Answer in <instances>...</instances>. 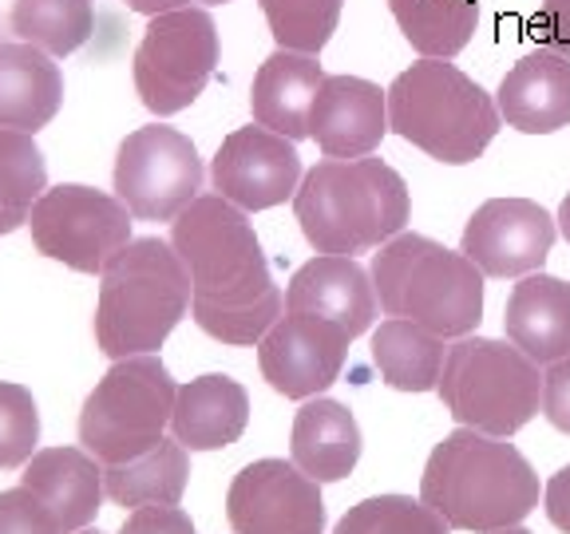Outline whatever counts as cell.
Wrapping results in <instances>:
<instances>
[{"label":"cell","mask_w":570,"mask_h":534,"mask_svg":"<svg viewBox=\"0 0 570 534\" xmlns=\"http://www.w3.org/2000/svg\"><path fill=\"white\" fill-rule=\"evenodd\" d=\"M170 246L190 274V313L223 345H258L285 309L246 210L223 195H198L175 218Z\"/></svg>","instance_id":"obj_1"},{"label":"cell","mask_w":570,"mask_h":534,"mask_svg":"<svg viewBox=\"0 0 570 534\" xmlns=\"http://www.w3.org/2000/svg\"><path fill=\"white\" fill-rule=\"evenodd\" d=\"M420 498L452 531H503L539 507V475L515 444L455 427L428 455Z\"/></svg>","instance_id":"obj_2"},{"label":"cell","mask_w":570,"mask_h":534,"mask_svg":"<svg viewBox=\"0 0 570 534\" xmlns=\"http://www.w3.org/2000/svg\"><path fill=\"white\" fill-rule=\"evenodd\" d=\"M294 214L317 254L353 258L404 234L412 198L384 159H321L297 187Z\"/></svg>","instance_id":"obj_3"},{"label":"cell","mask_w":570,"mask_h":534,"mask_svg":"<svg viewBox=\"0 0 570 534\" xmlns=\"http://www.w3.org/2000/svg\"><path fill=\"white\" fill-rule=\"evenodd\" d=\"M99 277L96 340L111 360L163 348L190 309V274L163 238H131Z\"/></svg>","instance_id":"obj_4"},{"label":"cell","mask_w":570,"mask_h":534,"mask_svg":"<svg viewBox=\"0 0 570 534\" xmlns=\"http://www.w3.org/2000/svg\"><path fill=\"white\" fill-rule=\"evenodd\" d=\"M499 103L452 60H420L389 88V131L436 162H475L499 135Z\"/></svg>","instance_id":"obj_5"},{"label":"cell","mask_w":570,"mask_h":534,"mask_svg":"<svg viewBox=\"0 0 570 534\" xmlns=\"http://www.w3.org/2000/svg\"><path fill=\"white\" fill-rule=\"evenodd\" d=\"M373 289L389 317H409L440 337H468L483 317L480 266L424 234L384 241L373 258Z\"/></svg>","instance_id":"obj_6"},{"label":"cell","mask_w":570,"mask_h":534,"mask_svg":"<svg viewBox=\"0 0 570 534\" xmlns=\"http://www.w3.org/2000/svg\"><path fill=\"white\" fill-rule=\"evenodd\" d=\"M436 392L460 427L508 439L539 412L543 376L519 345L460 337L448 348Z\"/></svg>","instance_id":"obj_7"},{"label":"cell","mask_w":570,"mask_h":534,"mask_svg":"<svg viewBox=\"0 0 570 534\" xmlns=\"http://www.w3.org/2000/svg\"><path fill=\"white\" fill-rule=\"evenodd\" d=\"M178 388L155 353L127 356L107 368L80 412V444L104 467L147 455L175 416Z\"/></svg>","instance_id":"obj_8"},{"label":"cell","mask_w":570,"mask_h":534,"mask_svg":"<svg viewBox=\"0 0 570 534\" xmlns=\"http://www.w3.org/2000/svg\"><path fill=\"white\" fill-rule=\"evenodd\" d=\"M218 68V28L206 9L151 17L135 48V91L155 116L187 111Z\"/></svg>","instance_id":"obj_9"},{"label":"cell","mask_w":570,"mask_h":534,"mask_svg":"<svg viewBox=\"0 0 570 534\" xmlns=\"http://www.w3.org/2000/svg\"><path fill=\"white\" fill-rule=\"evenodd\" d=\"M135 214L116 195L96 187H52L28 214L36 249L52 261H63L76 274H104L107 261L131 241Z\"/></svg>","instance_id":"obj_10"},{"label":"cell","mask_w":570,"mask_h":534,"mask_svg":"<svg viewBox=\"0 0 570 534\" xmlns=\"http://www.w3.org/2000/svg\"><path fill=\"white\" fill-rule=\"evenodd\" d=\"M203 190L198 147L175 127H139L119 142L116 198L142 222H175Z\"/></svg>","instance_id":"obj_11"},{"label":"cell","mask_w":570,"mask_h":534,"mask_svg":"<svg viewBox=\"0 0 570 534\" xmlns=\"http://www.w3.org/2000/svg\"><path fill=\"white\" fill-rule=\"evenodd\" d=\"M234 534H321L325 503L317 479L285 459H258L242 467L226 495Z\"/></svg>","instance_id":"obj_12"},{"label":"cell","mask_w":570,"mask_h":534,"mask_svg":"<svg viewBox=\"0 0 570 534\" xmlns=\"http://www.w3.org/2000/svg\"><path fill=\"white\" fill-rule=\"evenodd\" d=\"M348 329L313 313H285L258 340V365L266 384L285 400H313L345 368Z\"/></svg>","instance_id":"obj_13"},{"label":"cell","mask_w":570,"mask_h":534,"mask_svg":"<svg viewBox=\"0 0 570 534\" xmlns=\"http://www.w3.org/2000/svg\"><path fill=\"white\" fill-rule=\"evenodd\" d=\"M210 178L214 190L238 210H269V206H282L285 198L297 195L302 159H297L294 139H285L262 123H249L223 139V147L214 155Z\"/></svg>","instance_id":"obj_14"},{"label":"cell","mask_w":570,"mask_h":534,"mask_svg":"<svg viewBox=\"0 0 570 534\" xmlns=\"http://www.w3.org/2000/svg\"><path fill=\"white\" fill-rule=\"evenodd\" d=\"M554 246V218L531 198H491L463 226L460 249L483 277L539 274Z\"/></svg>","instance_id":"obj_15"},{"label":"cell","mask_w":570,"mask_h":534,"mask_svg":"<svg viewBox=\"0 0 570 534\" xmlns=\"http://www.w3.org/2000/svg\"><path fill=\"white\" fill-rule=\"evenodd\" d=\"M389 135V91L361 76H325L309 116V139L330 159H365Z\"/></svg>","instance_id":"obj_16"},{"label":"cell","mask_w":570,"mask_h":534,"mask_svg":"<svg viewBox=\"0 0 570 534\" xmlns=\"http://www.w3.org/2000/svg\"><path fill=\"white\" fill-rule=\"evenodd\" d=\"M285 313L330 317L345 325L348 337H361L373 329L376 317L373 274H365V266H356L348 254H317L285 285Z\"/></svg>","instance_id":"obj_17"},{"label":"cell","mask_w":570,"mask_h":534,"mask_svg":"<svg viewBox=\"0 0 570 534\" xmlns=\"http://www.w3.org/2000/svg\"><path fill=\"white\" fill-rule=\"evenodd\" d=\"M499 116L523 135H551L570 127V56L534 48L503 76L495 91Z\"/></svg>","instance_id":"obj_18"},{"label":"cell","mask_w":570,"mask_h":534,"mask_svg":"<svg viewBox=\"0 0 570 534\" xmlns=\"http://www.w3.org/2000/svg\"><path fill=\"white\" fill-rule=\"evenodd\" d=\"M325 83L317 56L305 52H285L277 48L254 76L249 88V111L254 123L269 127V131L285 135V139H309V116L317 103V91Z\"/></svg>","instance_id":"obj_19"},{"label":"cell","mask_w":570,"mask_h":534,"mask_svg":"<svg viewBox=\"0 0 570 534\" xmlns=\"http://www.w3.org/2000/svg\"><path fill=\"white\" fill-rule=\"evenodd\" d=\"M503 329L534 365L570 356V285L551 274H527L508 297Z\"/></svg>","instance_id":"obj_20"},{"label":"cell","mask_w":570,"mask_h":534,"mask_svg":"<svg viewBox=\"0 0 570 534\" xmlns=\"http://www.w3.org/2000/svg\"><path fill=\"white\" fill-rule=\"evenodd\" d=\"M249 424V396L234 376H198L183 384L175 400V439L187 452H218L230 447Z\"/></svg>","instance_id":"obj_21"},{"label":"cell","mask_w":570,"mask_h":534,"mask_svg":"<svg viewBox=\"0 0 570 534\" xmlns=\"http://www.w3.org/2000/svg\"><path fill=\"white\" fill-rule=\"evenodd\" d=\"M63 103V76L48 52L32 44H0V127L36 135Z\"/></svg>","instance_id":"obj_22"},{"label":"cell","mask_w":570,"mask_h":534,"mask_svg":"<svg viewBox=\"0 0 570 534\" xmlns=\"http://www.w3.org/2000/svg\"><path fill=\"white\" fill-rule=\"evenodd\" d=\"M24 487L56 511L63 531H83L104 498V467L80 447H45L28 459Z\"/></svg>","instance_id":"obj_23"},{"label":"cell","mask_w":570,"mask_h":534,"mask_svg":"<svg viewBox=\"0 0 570 534\" xmlns=\"http://www.w3.org/2000/svg\"><path fill=\"white\" fill-rule=\"evenodd\" d=\"M289 452L309 479L337 483L361 459V427H356L353 412L345 404L317 396V400H305L302 412L294 416Z\"/></svg>","instance_id":"obj_24"},{"label":"cell","mask_w":570,"mask_h":534,"mask_svg":"<svg viewBox=\"0 0 570 534\" xmlns=\"http://www.w3.org/2000/svg\"><path fill=\"white\" fill-rule=\"evenodd\" d=\"M190 459L178 439H159L147 455L104 467V495L119 507H178Z\"/></svg>","instance_id":"obj_25"},{"label":"cell","mask_w":570,"mask_h":534,"mask_svg":"<svg viewBox=\"0 0 570 534\" xmlns=\"http://www.w3.org/2000/svg\"><path fill=\"white\" fill-rule=\"evenodd\" d=\"M444 356V337L409 317L381 320V329L373 333V365L381 368V380L396 392L436 388Z\"/></svg>","instance_id":"obj_26"},{"label":"cell","mask_w":570,"mask_h":534,"mask_svg":"<svg viewBox=\"0 0 570 534\" xmlns=\"http://www.w3.org/2000/svg\"><path fill=\"white\" fill-rule=\"evenodd\" d=\"M389 9L424 60H455L480 20V0H389Z\"/></svg>","instance_id":"obj_27"},{"label":"cell","mask_w":570,"mask_h":534,"mask_svg":"<svg viewBox=\"0 0 570 534\" xmlns=\"http://www.w3.org/2000/svg\"><path fill=\"white\" fill-rule=\"evenodd\" d=\"M91 28H96L91 0H17L12 4V32L52 60L88 44Z\"/></svg>","instance_id":"obj_28"},{"label":"cell","mask_w":570,"mask_h":534,"mask_svg":"<svg viewBox=\"0 0 570 534\" xmlns=\"http://www.w3.org/2000/svg\"><path fill=\"white\" fill-rule=\"evenodd\" d=\"M48 190L45 155L32 135L0 127V238L28 226V214Z\"/></svg>","instance_id":"obj_29"},{"label":"cell","mask_w":570,"mask_h":534,"mask_svg":"<svg viewBox=\"0 0 570 534\" xmlns=\"http://www.w3.org/2000/svg\"><path fill=\"white\" fill-rule=\"evenodd\" d=\"M277 48L321 56L341 24L345 0H258Z\"/></svg>","instance_id":"obj_30"},{"label":"cell","mask_w":570,"mask_h":534,"mask_svg":"<svg viewBox=\"0 0 570 534\" xmlns=\"http://www.w3.org/2000/svg\"><path fill=\"white\" fill-rule=\"evenodd\" d=\"M452 526L428 507L424 498L409 495H376L356 503L333 534H448Z\"/></svg>","instance_id":"obj_31"},{"label":"cell","mask_w":570,"mask_h":534,"mask_svg":"<svg viewBox=\"0 0 570 534\" xmlns=\"http://www.w3.org/2000/svg\"><path fill=\"white\" fill-rule=\"evenodd\" d=\"M40 444V412L24 384L0 380V467H20Z\"/></svg>","instance_id":"obj_32"},{"label":"cell","mask_w":570,"mask_h":534,"mask_svg":"<svg viewBox=\"0 0 570 534\" xmlns=\"http://www.w3.org/2000/svg\"><path fill=\"white\" fill-rule=\"evenodd\" d=\"M0 534H63V523L45 498L20 483L12 491H0Z\"/></svg>","instance_id":"obj_33"},{"label":"cell","mask_w":570,"mask_h":534,"mask_svg":"<svg viewBox=\"0 0 570 534\" xmlns=\"http://www.w3.org/2000/svg\"><path fill=\"white\" fill-rule=\"evenodd\" d=\"M543 416L551 419L559 432L570 436V356L547 365L543 376Z\"/></svg>","instance_id":"obj_34"},{"label":"cell","mask_w":570,"mask_h":534,"mask_svg":"<svg viewBox=\"0 0 570 534\" xmlns=\"http://www.w3.org/2000/svg\"><path fill=\"white\" fill-rule=\"evenodd\" d=\"M119 534H195V523L178 507H135Z\"/></svg>","instance_id":"obj_35"},{"label":"cell","mask_w":570,"mask_h":534,"mask_svg":"<svg viewBox=\"0 0 570 534\" xmlns=\"http://www.w3.org/2000/svg\"><path fill=\"white\" fill-rule=\"evenodd\" d=\"M539 40L554 52L570 56V0H543L539 9Z\"/></svg>","instance_id":"obj_36"},{"label":"cell","mask_w":570,"mask_h":534,"mask_svg":"<svg viewBox=\"0 0 570 534\" xmlns=\"http://www.w3.org/2000/svg\"><path fill=\"white\" fill-rule=\"evenodd\" d=\"M131 12H142V17H163V12H178L190 9V0H124Z\"/></svg>","instance_id":"obj_37"},{"label":"cell","mask_w":570,"mask_h":534,"mask_svg":"<svg viewBox=\"0 0 570 534\" xmlns=\"http://www.w3.org/2000/svg\"><path fill=\"white\" fill-rule=\"evenodd\" d=\"M559 230H562V238L570 241V195L562 198V206H559Z\"/></svg>","instance_id":"obj_38"},{"label":"cell","mask_w":570,"mask_h":534,"mask_svg":"<svg viewBox=\"0 0 570 534\" xmlns=\"http://www.w3.org/2000/svg\"><path fill=\"white\" fill-rule=\"evenodd\" d=\"M491 534H531V531H523V526H503V531H491Z\"/></svg>","instance_id":"obj_39"},{"label":"cell","mask_w":570,"mask_h":534,"mask_svg":"<svg viewBox=\"0 0 570 534\" xmlns=\"http://www.w3.org/2000/svg\"><path fill=\"white\" fill-rule=\"evenodd\" d=\"M203 4H230V0H203Z\"/></svg>","instance_id":"obj_40"},{"label":"cell","mask_w":570,"mask_h":534,"mask_svg":"<svg viewBox=\"0 0 570 534\" xmlns=\"http://www.w3.org/2000/svg\"><path fill=\"white\" fill-rule=\"evenodd\" d=\"M71 534H99V531H71Z\"/></svg>","instance_id":"obj_41"}]
</instances>
